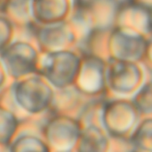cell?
Returning a JSON list of instances; mask_svg holds the SVG:
<instances>
[{
    "label": "cell",
    "instance_id": "cell-1",
    "mask_svg": "<svg viewBox=\"0 0 152 152\" xmlns=\"http://www.w3.org/2000/svg\"><path fill=\"white\" fill-rule=\"evenodd\" d=\"M23 142H25V148L18 147V149H15V152H46L45 148L42 144H37L38 142L36 140H32L31 149L29 148V141L25 140Z\"/></svg>",
    "mask_w": 152,
    "mask_h": 152
}]
</instances>
